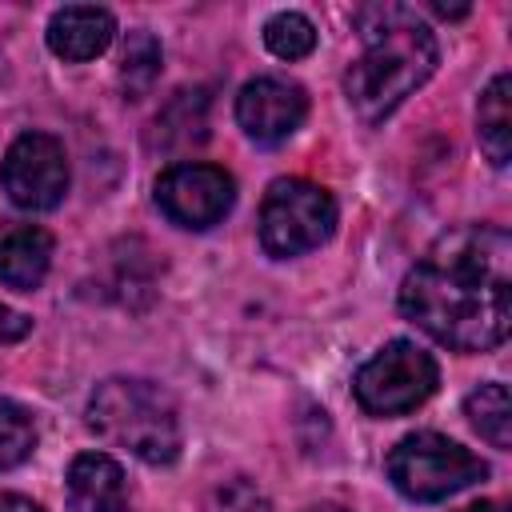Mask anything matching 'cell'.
I'll return each mask as SVG.
<instances>
[{"instance_id": "1", "label": "cell", "mask_w": 512, "mask_h": 512, "mask_svg": "<svg viewBox=\"0 0 512 512\" xmlns=\"http://www.w3.org/2000/svg\"><path fill=\"white\" fill-rule=\"evenodd\" d=\"M400 312L452 352H488L512 320V240L496 224L444 232L400 284Z\"/></svg>"}, {"instance_id": "2", "label": "cell", "mask_w": 512, "mask_h": 512, "mask_svg": "<svg viewBox=\"0 0 512 512\" xmlns=\"http://www.w3.org/2000/svg\"><path fill=\"white\" fill-rule=\"evenodd\" d=\"M352 20L364 52L344 72V96L364 124H380L432 76L436 36L408 4H364Z\"/></svg>"}, {"instance_id": "3", "label": "cell", "mask_w": 512, "mask_h": 512, "mask_svg": "<svg viewBox=\"0 0 512 512\" xmlns=\"http://www.w3.org/2000/svg\"><path fill=\"white\" fill-rule=\"evenodd\" d=\"M88 428L144 464H172L180 456L176 400L140 376H108L88 400Z\"/></svg>"}, {"instance_id": "4", "label": "cell", "mask_w": 512, "mask_h": 512, "mask_svg": "<svg viewBox=\"0 0 512 512\" xmlns=\"http://www.w3.org/2000/svg\"><path fill=\"white\" fill-rule=\"evenodd\" d=\"M488 476V464L440 432H412L388 452V480L420 504H436Z\"/></svg>"}, {"instance_id": "5", "label": "cell", "mask_w": 512, "mask_h": 512, "mask_svg": "<svg viewBox=\"0 0 512 512\" xmlns=\"http://www.w3.org/2000/svg\"><path fill=\"white\" fill-rule=\"evenodd\" d=\"M336 228V200L328 188L284 176L272 180L260 204V244L268 256L288 260L320 248Z\"/></svg>"}, {"instance_id": "6", "label": "cell", "mask_w": 512, "mask_h": 512, "mask_svg": "<svg viewBox=\"0 0 512 512\" xmlns=\"http://www.w3.org/2000/svg\"><path fill=\"white\" fill-rule=\"evenodd\" d=\"M436 384H440L436 360L412 340H392L368 364H360L352 392L368 416H404L420 408L436 392Z\"/></svg>"}, {"instance_id": "7", "label": "cell", "mask_w": 512, "mask_h": 512, "mask_svg": "<svg viewBox=\"0 0 512 512\" xmlns=\"http://www.w3.org/2000/svg\"><path fill=\"white\" fill-rule=\"evenodd\" d=\"M0 184L16 208L48 212L68 192V156L64 144L48 132H24L8 144L0 164Z\"/></svg>"}, {"instance_id": "8", "label": "cell", "mask_w": 512, "mask_h": 512, "mask_svg": "<svg viewBox=\"0 0 512 512\" xmlns=\"http://www.w3.org/2000/svg\"><path fill=\"white\" fill-rule=\"evenodd\" d=\"M236 180L216 164H172L156 176V204L180 228H212L228 216Z\"/></svg>"}, {"instance_id": "9", "label": "cell", "mask_w": 512, "mask_h": 512, "mask_svg": "<svg viewBox=\"0 0 512 512\" xmlns=\"http://www.w3.org/2000/svg\"><path fill=\"white\" fill-rule=\"evenodd\" d=\"M308 116V96L300 84L280 80V76H256L240 88L236 96V120L244 136L256 144H280L288 140Z\"/></svg>"}, {"instance_id": "10", "label": "cell", "mask_w": 512, "mask_h": 512, "mask_svg": "<svg viewBox=\"0 0 512 512\" xmlns=\"http://www.w3.org/2000/svg\"><path fill=\"white\" fill-rule=\"evenodd\" d=\"M68 512H128L124 468L104 452H80L68 464Z\"/></svg>"}, {"instance_id": "11", "label": "cell", "mask_w": 512, "mask_h": 512, "mask_svg": "<svg viewBox=\"0 0 512 512\" xmlns=\"http://www.w3.org/2000/svg\"><path fill=\"white\" fill-rule=\"evenodd\" d=\"M112 36H116V20L108 8H96V4H68V8H56L48 20V48L72 64L100 56L112 44Z\"/></svg>"}, {"instance_id": "12", "label": "cell", "mask_w": 512, "mask_h": 512, "mask_svg": "<svg viewBox=\"0 0 512 512\" xmlns=\"http://www.w3.org/2000/svg\"><path fill=\"white\" fill-rule=\"evenodd\" d=\"M52 264V236L24 220L0 224V284L32 292Z\"/></svg>"}, {"instance_id": "13", "label": "cell", "mask_w": 512, "mask_h": 512, "mask_svg": "<svg viewBox=\"0 0 512 512\" xmlns=\"http://www.w3.org/2000/svg\"><path fill=\"white\" fill-rule=\"evenodd\" d=\"M204 140H208V92L204 88H184L156 112L148 148L176 156V152H188Z\"/></svg>"}, {"instance_id": "14", "label": "cell", "mask_w": 512, "mask_h": 512, "mask_svg": "<svg viewBox=\"0 0 512 512\" xmlns=\"http://www.w3.org/2000/svg\"><path fill=\"white\" fill-rule=\"evenodd\" d=\"M508 96H512V80L508 76H496L480 104H476V136H480V148L484 156L504 168L508 156H512V112H508Z\"/></svg>"}, {"instance_id": "15", "label": "cell", "mask_w": 512, "mask_h": 512, "mask_svg": "<svg viewBox=\"0 0 512 512\" xmlns=\"http://www.w3.org/2000/svg\"><path fill=\"white\" fill-rule=\"evenodd\" d=\"M464 412L472 420V428L492 444V448H512V400L504 384H480L468 392Z\"/></svg>"}, {"instance_id": "16", "label": "cell", "mask_w": 512, "mask_h": 512, "mask_svg": "<svg viewBox=\"0 0 512 512\" xmlns=\"http://www.w3.org/2000/svg\"><path fill=\"white\" fill-rule=\"evenodd\" d=\"M160 60H164V52H160V40L152 32H144V28L128 32L124 48H120V88H124V96L140 100L156 84Z\"/></svg>"}, {"instance_id": "17", "label": "cell", "mask_w": 512, "mask_h": 512, "mask_svg": "<svg viewBox=\"0 0 512 512\" xmlns=\"http://www.w3.org/2000/svg\"><path fill=\"white\" fill-rule=\"evenodd\" d=\"M32 448H36V424H32L28 408L0 396V472L24 464L32 456Z\"/></svg>"}, {"instance_id": "18", "label": "cell", "mask_w": 512, "mask_h": 512, "mask_svg": "<svg viewBox=\"0 0 512 512\" xmlns=\"http://www.w3.org/2000/svg\"><path fill=\"white\" fill-rule=\"evenodd\" d=\"M264 44L272 56L280 60H300L316 48V28L308 16L300 12H276L268 24H264Z\"/></svg>"}, {"instance_id": "19", "label": "cell", "mask_w": 512, "mask_h": 512, "mask_svg": "<svg viewBox=\"0 0 512 512\" xmlns=\"http://www.w3.org/2000/svg\"><path fill=\"white\" fill-rule=\"evenodd\" d=\"M208 512H268V496H264L252 480L232 476V480H224L220 488H212Z\"/></svg>"}, {"instance_id": "20", "label": "cell", "mask_w": 512, "mask_h": 512, "mask_svg": "<svg viewBox=\"0 0 512 512\" xmlns=\"http://www.w3.org/2000/svg\"><path fill=\"white\" fill-rule=\"evenodd\" d=\"M28 328H32V320H28L24 312L0 304V344H12V340H20V336H28Z\"/></svg>"}, {"instance_id": "21", "label": "cell", "mask_w": 512, "mask_h": 512, "mask_svg": "<svg viewBox=\"0 0 512 512\" xmlns=\"http://www.w3.org/2000/svg\"><path fill=\"white\" fill-rule=\"evenodd\" d=\"M0 512H44V508L20 492H0Z\"/></svg>"}, {"instance_id": "22", "label": "cell", "mask_w": 512, "mask_h": 512, "mask_svg": "<svg viewBox=\"0 0 512 512\" xmlns=\"http://www.w3.org/2000/svg\"><path fill=\"white\" fill-rule=\"evenodd\" d=\"M460 512H504V504H500V500H480V504H468V508H460Z\"/></svg>"}, {"instance_id": "23", "label": "cell", "mask_w": 512, "mask_h": 512, "mask_svg": "<svg viewBox=\"0 0 512 512\" xmlns=\"http://www.w3.org/2000/svg\"><path fill=\"white\" fill-rule=\"evenodd\" d=\"M304 512H344L340 504H312V508H304Z\"/></svg>"}, {"instance_id": "24", "label": "cell", "mask_w": 512, "mask_h": 512, "mask_svg": "<svg viewBox=\"0 0 512 512\" xmlns=\"http://www.w3.org/2000/svg\"><path fill=\"white\" fill-rule=\"evenodd\" d=\"M0 72H4V60H0Z\"/></svg>"}]
</instances>
